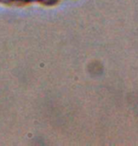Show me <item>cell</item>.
<instances>
[{
  "label": "cell",
  "mask_w": 138,
  "mask_h": 146,
  "mask_svg": "<svg viewBox=\"0 0 138 146\" xmlns=\"http://www.w3.org/2000/svg\"><path fill=\"white\" fill-rule=\"evenodd\" d=\"M10 1H15V2H45V3H49V2H56L58 0H10Z\"/></svg>",
  "instance_id": "1"
}]
</instances>
